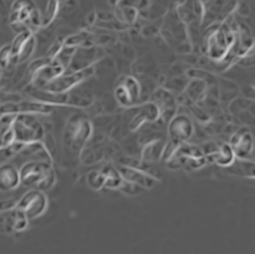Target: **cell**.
<instances>
[{"mask_svg": "<svg viewBox=\"0 0 255 254\" xmlns=\"http://www.w3.org/2000/svg\"><path fill=\"white\" fill-rule=\"evenodd\" d=\"M20 184L34 188L38 191L51 189L56 182V175L51 162L46 160H31L19 169Z\"/></svg>", "mask_w": 255, "mask_h": 254, "instance_id": "1", "label": "cell"}, {"mask_svg": "<svg viewBox=\"0 0 255 254\" xmlns=\"http://www.w3.org/2000/svg\"><path fill=\"white\" fill-rule=\"evenodd\" d=\"M93 135V126L88 118L81 114L73 115L67 122L63 142L73 153H80Z\"/></svg>", "mask_w": 255, "mask_h": 254, "instance_id": "2", "label": "cell"}, {"mask_svg": "<svg viewBox=\"0 0 255 254\" xmlns=\"http://www.w3.org/2000/svg\"><path fill=\"white\" fill-rule=\"evenodd\" d=\"M15 143L26 146L41 143L44 138V128L36 116L17 115L13 123Z\"/></svg>", "mask_w": 255, "mask_h": 254, "instance_id": "3", "label": "cell"}, {"mask_svg": "<svg viewBox=\"0 0 255 254\" xmlns=\"http://www.w3.org/2000/svg\"><path fill=\"white\" fill-rule=\"evenodd\" d=\"M94 75V68L88 67L86 69L79 70L76 72H71L69 74H63L55 80L47 83L44 86L39 88L44 92L55 94V95H63L70 93L75 87L79 86L80 84L85 81L89 80Z\"/></svg>", "mask_w": 255, "mask_h": 254, "instance_id": "4", "label": "cell"}, {"mask_svg": "<svg viewBox=\"0 0 255 254\" xmlns=\"http://www.w3.org/2000/svg\"><path fill=\"white\" fill-rule=\"evenodd\" d=\"M142 87L140 82L133 76L124 77L116 87L115 95L118 103L124 108H133L141 99Z\"/></svg>", "mask_w": 255, "mask_h": 254, "instance_id": "5", "label": "cell"}, {"mask_svg": "<svg viewBox=\"0 0 255 254\" xmlns=\"http://www.w3.org/2000/svg\"><path fill=\"white\" fill-rule=\"evenodd\" d=\"M47 206V198L43 192L38 190H31L26 193L16 203V210L27 220L40 217L44 213Z\"/></svg>", "mask_w": 255, "mask_h": 254, "instance_id": "6", "label": "cell"}, {"mask_svg": "<svg viewBox=\"0 0 255 254\" xmlns=\"http://www.w3.org/2000/svg\"><path fill=\"white\" fill-rule=\"evenodd\" d=\"M195 133L194 124L190 116L185 113H177L173 120L167 124V135L169 140L188 143Z\"/></svg>", "mask_w": 255, "mask_h": 254, "instance_id": "7", "label": "cell"}, {"mask_svg": "<svg viewBox=\"0 0 255 254\" xmlns=\"http://www.w3.org/2000/svg\"><path fill=\"white\" fill-rule=\"evenodd\" d=\"M11 45V54L13 63L26 62L35 52L36 38L35 34L29 30L19 33L13 39Z\"/></svg>", "mask_w": 255, "mask_h": 254, "instance_id": "8", "label": "cell"}, {"mask_svg": "<svg viewBox=\"0 0 255 254\" xmlns=\"http://www.w3.org/2000/svg\"><path fill=\"white\" fill-rule=\"evenodd\" d=\"M229 144L238 159H250L255 147V139L248 128L242 127L232 135Z\"/></svg>", "mask_w": 255, "mask_h": 254, "instance_id": "9", "label": "cell"}, {"mask_svg": "<svg viewBox=\"0 0 255 254\" xmlns=\"http://www.w3.org/2000/svg\"><path fill=\"white\" fill-rule=\"evenodd\" d=\"M159 110L160 121L168 124L177 115V101L175 96L165 88H158L152 94L150 100Z\"/></svg>", "mask_w": 255, "mask_h": 254, "instance_id": "10", "label": "cell"}, {"mask_svg": "<svg viewBox=\"0 0 255 254\" xmlns=\"http://www.w3.org/2000/svg\"><path fill=\"white\" fill-rule=\"evenodd\" d=\"M118 172L120 173L121 177L126 181L135 187H142V188H151L156 179L152 177L149 173H147L143 168H138L133 165H120L118 167Z\"/></svg>", "mask_w": 255, "mask_h": 254, "instance_id": "11", "label": "cell"}, {"mask_svg": "<svg viewBox=\"0 0 255 254\" xmlns=\"http://www.w3.org/2000/svg\"><path fill=\"white\" fill-rule=\"evenodd\" d=\"M158 121H160V113L158 108L153 102L148 101L139 108L129 125V129L131 132H136L142 128L145 124L156 123Z\"/></svg>", "mask_w": 255, "mask_h": 254, "instance_id": "12", "label": "cell"}, {"mask_svg": "<svg viewBox=\"0 0 255 254\" xmlns=\"http://www.w3.org/2000/svg\"><path fill=\"white\" fill-rule=\"evenodd\" d=\"M165 140L163 138H151L145 142L140 151V160L142 163L149 165L156 161H160L162 152L165 146Z\"/></svg>", "mask_w": 255, "mask_h": 254, "instance_id": "13", "label": "cell"}, {"mask_svg": "<svg viewBox=\"0 0 255 254\" xmlns=\"http://www.w3.org/2000/svg\"><path fill=\"white\" fill-rule=\"evenodd\" d=\"M20 184L18 169L11 163L5 162L0 165V190L11 191Z\"/></svg>", "mask_w": 255, "mask_h": 254, "instance_id": "14", "label": "cell"}, {"mask_svg": "<svg viewBox=\"0 0 255 254\" xmlns=\"http://www.w3.org/2000/svg\"><path fill=\"white\" fill-rule=\"evenodd\" d=\"M207 158L209 161H215L217 164L223 166L224 168L231 166L237 159L229 143L221 144L219 147V150L215 154L207 156Z\"/></svg>", "mask_w": 255, "mask_h": 254, "instance_id": "15", "label": "cell"}, {"mask_svg": "<svg viewBox=\"0 0 255 254\" xmlns=\"http://www.w3.org/2000/svg\"><path fill=\"white\" fill-rule=\"evenodd\" d=\"M232 175H237L245 178L255 179V160L252 159H236L231 166L225 168Z\"/></svg>", "mask_w": 255, "mask_h": 254, "instance_id": "16", "label": "cell"}, {"mask_svg": "<svg viewBox=\"0 0 255 254\" xmlns=\"http://www.w3.org/2000/svg\"><path fill=\"white\" fill-rule=\"evenodd\" d=\"M139 11L133 6H118L116 9V17L123 24H135L138 18Z\"/></svg>", "mask_w": 255, "mask_h": 254, "instance_id": "17", "label": "cell"}, {"mask_svg": "<svg viewBox=\"0 0 255 254\" xmlns=\"http://www.w3.org/2000/svg\"><path fill=\"white\" fill-rule=\"evenodd\" d=\"M59 2L58 1H48L45 7L44 12L41 14V27H48L56 17L59 11Z\"/></svg>", "mask_w": 255, "mask_h": 254, "instance_id": "18", "label": "cell"}, {"mask_svg": "<svg viewBox=\"0 0 255 254\" xmlns=\"http://www.w3.org/2000/svg\"><path fill=\"white\" fill-rule=\"evenodd\" d=\"M88 184L91 188L98 190L106 184V176L101 171H93L88 176Z\"/></svg>", "mask_w": 255, "mask_h": 254, "instance_id": "19", "label": "cell"}, {"mask_svg": "<svg viewBox=\"0 0 255 254\" xmlns=\"http://www.w3.org/2000/svg\"><path fill=\"white\" fill-rule=\"evenodd\" d=\"M65 39L58 38L56 41H54V43L50 46V48L47 51L46 57L51 59L52 61H55L58 56L61 54L62 50L65 49Z\"/></svg>", "mask_w": 255, "mask_h": 254, "instance_id": "20", "label": "cell"}, {"mask_svg": "<svg viewBox=\"0 0 255 254\" xmlns=\"http://www.w3.org/2000/svg\"><path fill=\"white\" fill-rule=\"evenodd\" d=\"M10 63H13L11 45L7 44L0 49V68H1V70L7 69L10 66Z\"/></svg>", "mask_w": 255, "mask_h": 254, "instance_id": "21", "label": "cell"}, {"mask_svg": "<svg viewBox=\"0 0 255 254\" xmlns=\"http://www.w3.org/2000/svg\"><path fill=\"white\" fill-rule=\"evenodd\" d=\"M249 11H250L249 6L246 2H237L236 9L234 13L242 15V16H247L249 14Z\"/></svg>", "mask_w": 255, "mask_h": 254, "instance_id": "22", "label": "cell"}, {"mask_svg": "<svg viewBox=\"0 0 255 254\" xmlns=\"http://www.w3.org/2000/svg\"><path fill=\"white\" fill-rule=\"evenodd\" d=\"M95 19H96V15H95V13L93 12H91L90 14H89V16H88V19H87V22L89 23V24H93L94 22H95Z\"/></svg>", "mask_w": 255, "mask_h": 254, "instance_id": "23", "label": "cell"}]
</instances>
